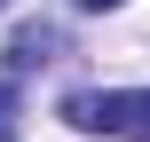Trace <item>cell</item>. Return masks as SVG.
<instances>
[{
  "label": "cell",
  "instance_id": "cell-3",
  "mask_svg": "<svg viewBox=\"0 0 150 142\" xmlns=\"http://www.w3.org/2000/svg\"><path fill=\"white\" fill-rule=\"evenodd\" d=\"M16 134V79H0V142Z\"/></svg>",
  "mask_w": 150,
  "mask_h": 142
},
{
  "label": "cell",
  "instance_id": "cell-4",
  "mask_svg": "<svg viewBox=\"0 0 150 142\" xmlns=\"http://www.w3.org/2000/svg\"><path fill=\"white\" fill-rule=\"evenodd\" d=\"M71 8H119V0H71Z\"/></svg>",
  "mask_w": 150,
  "mask_h": 142
},
{
  "label": "cell",
  "instance_id": "cell-5",
  "mask_svg": "<svg viewBox=\"0 0 150 142\" xmlns=\"http://www.w3.org/2000/svg\"><path fill=\"white\" fill-rule=\"evenodd\" d=\"M0 8H8V0H0Z\"/></svg>",
  "mask_w": 150,
  "mask_h": 142
},
{
  "label": "cell",
  "instance_id": "cell-2",
  "mask_svg": "<svg viewBox=\"0 0 150 142\" xmlns=\"http://www.w3.org/2000/svg\"><path fill=\"white\" fill-rule=\"evenodd\" d=\"M55 47H63V32H55V24H24V32L8 40V79H24V71L55 63Z\"/></svg>",
  "mask_w": 150,
  "mask_h": 142
},
{
  "label": "cell",
  "instance_id": "cell-1",
  "mask_svg": "<svg viewBox=\"0 0 150 142\" xmlns=\"http://www.w3.org/2000/svg\"><path fill=\"white\" fill-rule=\"evenodd\" d=\"M63 119L79 134L150 142V87H79V95H63Z\"/></svg>",
  "mask_w": 150,
  "mask_h": 142
}]
</instances>
